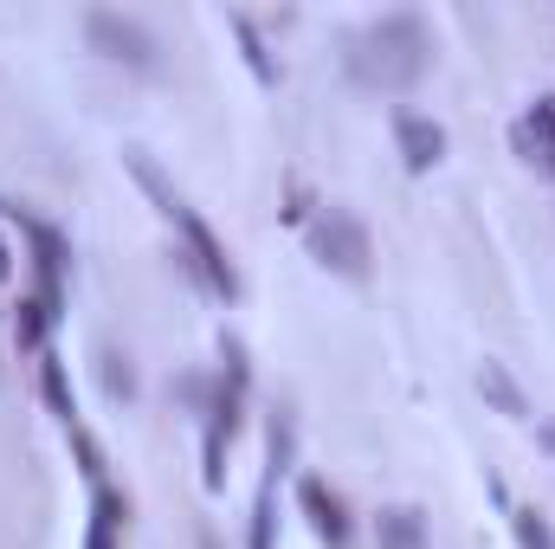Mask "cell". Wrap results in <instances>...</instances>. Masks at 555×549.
I'll use <instances>...</instances> for the list:
<instances>
[{
	"label": "cell",
	"mask_w": 555,
	"mask_h": 549,
	"mask_svg": "<svg viewBox=\"0 0 555 549\" xmlns=\"http://www.w3.org/2000/svg\"><path fill=\"white\" fill-rule=\"evenodd\" d=\"M375 549H426V511L420 505H388L375 518Z\"/></svg>",
	"instance_id": "13"
},
{
	"label": "cell",
	"mask_w": 555,
	"mask_h": 549,
	"mask_svg": "<svg viewBox=\"0 0 555 549\" xmlns=\"http://www.w3.org/2000/svg\"><path fill=\"white\" fill-rule=\"evenodd\" d=\"M323 201H310V188L291 175V188H284V207H278V220H291V227H310V214H317Z\"/></svg>",
	"instance_id": "21"
},
{
	"label": "cell",
	"mask_w": 555,
	"mask_h": 549,
	"mask_svg": "<svg viewBox=\"0 0 555 549\" xmlns=\"http://www.w3.org/2000/svg\"><path fill=\"white\" fill-rule=\"evenodd\" d=\"M511 531H517V544L524 549H555V531L543 511H530V505H511Z\"/></svg>",
	"instance_id": "19"
},
{
	"label": "cell",
	"mask_w": 555,
	"mask_h": 549,
	"mask_svg": "<svg viewBox=\"0 0 555 549\" xmlns=\"http://www.w3.org/2000/svg\"><path fill=\"white\" fill-rule=\"evenodd\" d=\"M304 246H310V259L330 278H349V284H369V278H375V233H369V220L349 214V207H330V201H323V207L310 214V227H304Z\"/></svg>",
	"instance_id": "3"
},
{
	"label": "cell",
	"mask_w": 555,
	"mask_h": 549,
	"mask_svg": "<svg viewBox=\"0 0 555 549\" xmlns=\"http://www.w3.org/2000/svg\"><path fill=\"white\" fill-rule=\"evenodd\" d=\"M201 549H220V537H214V531H201Z\"/></svg>",
	"instance_id": "23"
},
{
	"label": "cell",
	"mask_w": 555,
	"mask_h": 549,
	"mask_svg": "<svg viewBox=\"0 0 555 549\" xmlns=\"http://www.w3.org/2000/svg\"><path fill=\"white\" fill-rule=\"evenodd\" d=\"M511 149H517L524 162H543V168H555V98H537V104L517 117Z\"/></svg>",
	"instance_id": "10"
},
{
	"label": "cell",
	"mask_w": 555,
	"mask_h": 549,
	"mask_svg": "<svg viewBox=\"0 0 555 549\" xmlns=\"http://www.w3.org/2000/svg\"><path fill=\"white\" fill-rule=\"evenodd\" d=\"M478 395L504 413V420H530V395H524V382H517L511 362H498V356H485V369H478Z\"/></svg>",
	"instance_id": "12"
},
{
	"label": "cell",
	"mask_w": 555,
	"mask_h": 549,
	"mask_svg": "<svg viewBox=\"0 0 555 549\" xmlns=\"http://www.w3.org/2000/svg\"><path fill=\"white\" fill-rule=\"evenodd\" d=\"M39 401H46V413H52L59 426H78V395H72V369H65V356H59V349H46V356H39Z\"/></svg>",
	"instance_id": "11"
},
{
	"label": "cell",
	"mask_w": 555,
	"mask_h": 549,
	"mask_svg": "<svg viewBox=\"0 0 555 549\" xmlns=\"http://www.w3.org/2000/svg\"><path fill=\"white\" fill-rule=\"evenodd\" d=\"M7 207V201H0ZM7 220L20 227V240H26V259H33V297L52 310V317H65V272H72V240L52 227V220H39L33 207H7Z\"/></svg>",
	"instance_id": "4"
},
{
	"label": "cell",
	"mask_w": 555,
	"mask_h": 549,
	"mask_svg": "<svg viewBox=\"0 0 555 549\" xmlns=\"http://www.w3.org/2000/svg\"><path fill=\"white\" fill-rule=\"evenodd\" d=\"M13 278V253H7V240H0V284Z\"/></svg>",
	"instance_id": "22"
},
{
	"label": "cell",
	"mask_w": 555,
	"mask_h": 549,
	"mask_svg": "<svg viewBox=\"0 0 555 549\" xmlns=\"http://www.w3.org/2000/svg\"><path fill=\"white\" fill-rule=\"evenodd\" d=\"M65 439H72V452H78V472L91 478V491H98V485H111V478H104V446L91 439V426L78 420V426H65Z\"/></svg>",
	"instance_id": "18"
},
{
	"label": "cell",
	"mask_w": 555,
	"mask_h": 549,
	"mask_svg": "<svg viewBox=\"0 0 555 549\" xmlns=\"http://www.w3.org/2000/svg\"><path fill=\"white\" fill-rule=\"evenodd\" d=\"M395 149H401L408 175H433L446 162V124L426 111H395Z\"/></svg>",
	"instance_id": "8"
},
{
	"label": "cell",
	"mask_w": 555,
	"mask_h": 549,
	"mask_svg": "<svg viewBox=\"0 0 555 549\" xmlns=\"http://www.w3.org/2000/svg\"><path fill=\"white\" fill-rule=\"evenodd\" d=\"M175 401L194 413H207V401H214V375H201V369H188V375H175Z\"/></svg>",
	"instance_id": "20"
},
{
	"label": "cell",
	"mask_w": 555,
	"mask_h": 549,
	"mask_svg": "<svg viewBox=\"0 0 555 549\" xmlns=\"http://www.w3.org/2000/svg\"><path fill=\"white\" fill-rule=\"evenodd\" d=\"M52 323H59V317H52V310H46L33 291L13 304V343H20L26 356H46V336H52Z\"/></svg>",
	"instance_id": "14"
},
{
	"label": "cell",
	"mask_w": 555,
	"mask_h": 549,
	"mask_svg": "<svg viewBox=\"0 0 555 549\" xmlns=\"http://www.w3.org/2000/svg\"><path fill=\"white\" fill-rule=\"evenodd\" d=\"M124 531H130V491L98 485V491H91V531H85V549H117Z\"/></svg>",
	"instance_id": "9"
},
{
	"label": "cell",
	"mask_w": 555,
	"mask_h": 549,
	"mask_svg": "<svg viewBox=\"0 0 555 549\" xmlns=\"http://www.w3.org/2000/svg\"><path fill=\"white\" fill-rule=\"evenodd\" d=\"M85 39H91V52H104L124 72H142V78L162 72V39L149 33V20L124 13V7H91L85 13Z\"/></svg>",
	"instance_id": "5"
},
{
	"label": "cell",
	"mask_w": 555,
	"mask_h": 549,
	"mask_svg": "<svg viewBox=\"0 0 555 549\" xmlns=\"http://www.w3.org/2000/svg\"><path fill=\"white\" fill-rule=\"evenodd\" d=\"M175 233H181V253H175V259H181V266L194 272V284L233 304V297H240V266H233V253L220 246V233H214V227H207V220H201L194 207H188V214L175 220Z\"/></svg>",
	"instance_id": "6"
},
{
	"label": "cell",
	"mask_w": 555,
	"mask_h": 549,
	"mask_svg": "<svg viewBox=\"0 0 555 549\" xmlns=\"http://www.w3.org/2000/svg\"><path fill=\"white\" fill-rule=\"evenodd\" d=\"M297 511H304L310 537H317L323 549H349L356 544V518H349V505H343V491H336L330 478L304 472V478H297Z\"/></svg>",
	"instance_id": "7"
},
{
	"label": "cell",
	"mask_w": 555,
	"mask_h": 549,
	"mask_svg": "<svg viewBox=\"0 0 555 549\" xmlns=\"http://www.w3.org/2000/svg\"><path fill=\"white\" fill-rule=\"evenodd\" d=\"M233 33H240V46H246L253 78H259V85H278V65H272V52H266V39H259V26H253L246 13H233Z\"/></svg>",
	"instance_id": "17"
},
{
	"label": "cell",
	"mask_w": 555,
	"mask_h": 549,
	"mask_svg": "<svg viewBox=\"0 0 555 549\" xmlns=\"http://www.w3.org/2000/svg\"><path fill=\"white\" fill-rule=\"evenodd\" d=\"M246 549H278V472H259V491H253V531Z\"/></svg>",
	"instance_id": "15"
},
{
	"label": "cell",
	"mask_w": 555,
	"mask_h": 549,
	"mask_svg": "<svg viewBox=\"0 0 555 549\" xmlns=\"http://www.w3.org/2000/svg\"><path fill=\"white\" fill-rule=\"evenodd\" d=\"M246 395H253V356L246 343L227 330L220 336V375H214V401L201 413V485L220 491L227 485V452L246 426Z\"/></svg>",
	"instance_id": "2"
},
{
	"label": "cell",
	"mask_w": 555,
	"mask_h": 549,
	"mask_svg": "<svg viewBox=\"0 0 555 549\" xmlns=\"http://www.w3.org/2000/svg\"><path fill=\"white\" fill-rule=\"evenodd\" d=\"M98 382H104V395H111L117 408H130V401H137V362H130L117 343H104V349H98Z\"/></svg>",
	"instance_id": "16"
},
{
	"label": "cell",
	"mask_w": 555,
	"mask_h": 549,
	"mask_svg": "<svg viewBox=\"0 0 555 549\" xmlns=\"http://www.w3.org/2000/svg\"><path fill=\"white\" fill-rule=\"evenodd\" d=\"M349 78L362 91H414L433 72V33L414 7H388L349 33Z\"/></svg>",
	"instance_id": "1"
}]
</instances>
